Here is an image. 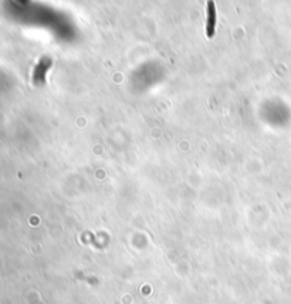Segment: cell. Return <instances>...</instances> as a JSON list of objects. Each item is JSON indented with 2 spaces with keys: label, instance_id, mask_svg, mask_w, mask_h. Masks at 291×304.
Instances as JSON below:
<instances>
[{
  "label": "cell",
  "instance_id": "obj_1",
  "mask_svg": "<svg viewBox=\"0 0 291 304\" xmlns=\"http://www.w3.org/2000/svg\"><path fill=\"white\" fill-rule=\"evenodd\" d=\"M214 24H216V9L213 0L208 1V27H206V34L208 37H213L214 34Z\"/></svg>",
  "mask_w": 291,
  "mask_h": 304
},
{
  "label": "cell",
  "instance_id": "obj_2",
  "mask_svg": "<svg viewBox=\"0 0 291 304\" xmlns=\"http://www.w3.org/2000/svg\"><path fill=\"white\" fill-rule=\"evenodd\" d=\"M50 65H51V61H50L49 59L40 61V64L37 65V68L34 71V77H33L36 84L44 82V80H46V73H47V70L50 68Z\"/></svg>",
  "mask_w": 291,
  "mask_h": 304
}]
</instances>
